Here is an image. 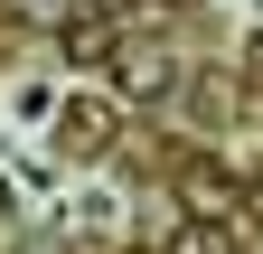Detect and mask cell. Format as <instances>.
<instances>
[{
	"instance_id": "10",
	"label": "cell",
	"mask_w": 263,
	"mask_h": 254,
	"mask_svg": "<svg viewBox=\"0 0 263 254\" xmlns=\"http://www.w3.org/2000/svg\"><path fill=\"white\" fill-rule=\"evenodd\" d=\"M141 254H160V245H141Z\"/></svg>"
},
{
	"instance_id": "3",
	"label": "cell",
	"mask_w": 263,
	"mask_h": 254,
	"mask_svg": "<svg viewBox=\"0 0 263 254\" xmlns=\"http://www.w3.org/2000/svg\"><path fill=\"white\" fill-rule=\"evenodd\" d=\"M113 122H122V104H113V94H76V104L57 113V141L76 151V160H104V141H113Z\"/></svg>"
},
{
	"instance_id": "5",
	"label": "cell",
	"mask_w": 263,
	"mask_h": 254,
	"mask_svg": "<svg viewBox=\"0 0 263 254\" xmlns=\"http://www.w3.org/2000/svg\"><path fill=\"white\" fill-rule=\"evenodd\" d=\"M160 254H235V216H179Z\"/></svg>"
},
{
	"instance_id": "8",
	"label": "cell",
	"mask_w": 263,
	"mask_h": 254,
	"mask_svg": "<svg viewBox=\"0 0 263 254\" xmlns=\"http://www.w3.org/2000/svg\"><path fill=\"white\" fill-rule=\"evenodd\" d=\"M19 254H57V235H28V245H19Z\"/></svg>"
},
{
	"instance_id": "2",
	"label": "cell",
	"mask_w": 263,
	"mask_h": 254,
	"mask_svg": "<svg viewBox=\"0 0 263 254\" xmlns=\"http://www.w3.org/2000/svg\"><path fill=\"white\" fill-rule=\"evenodd\" d=\"M170 198H179V216H235V207H245V179L226 170L216 151H188L179 179H170Z\"/></svg>"
},
{
	"instance_id": "7",
	"label": "cell",
	"mask_w": 263,
	"mask_h": 254,
	"mask_svg": "<svg viewBox=\"0 0 263 254\" xmlns=\"http://www.w3.org/2000/svg\"><path fill=\"white\" fill-rule=\"evenodd\" d=\"M245 76L263 85V28H254V38H245Z\"/></svg>"
},
{
	"instance_id": "1",
	"label": "cell",
	"mask_w": 263,
	"mask_h": 254,
	"mask_svg": "<svg viewBox=\"0 0 263 254\" xmlns=\"http://www.w3.org/2000/svg\"><path fill=\"white\" fill-rule=\"evenodd\" d=\"M104 66H113V94H122V104H170V94H179V57L160 47V38H113Z\"/></svg>"
},
{
	"instance_id": "9",
	"label": "cell",
	"mask_w": 263,
	"mask_h": 254,
	"mask_svg": "<svg viewBox=\"0 0 263 254\" xmlns=\"http://www.w3.org/2000/svg\"><path fill=\"white\" fill-rule=\"evenodd\" d=\"M179 10H197V0H179Z\"/></svg>"
},
{
	"instance_id": "6",
	"label": "cell",
	"mask_w": 263,
	"mask_h": 254,
	"mask_svg": "<svg viewBox=\"0 0 263 254\" xmlns=\"http://www.w3.org/2000/svg\"><path fill=\"white\" fill-rule=\"evenodd\" d=\"M76 10H85V0H0V19H10V28H47V38H57Z\"/></svg>"
},
{
	"instance_id": "4",
	"label": "cell",
	"mask_w": 263,
	"mask_h": 254,
	"mask_svg": "<svg viewBox=\"0 0 263 254\" xmlns=\"http://www.w3.org/2000/svg\"><path fill=\"white\" fill-rule=\"evenodd\" d=\"M113 38H122V28H113V10H94V0H85V10H76V19L57 28L66 66H104V57H113Z\"/></svg>"
}]
</instances>
